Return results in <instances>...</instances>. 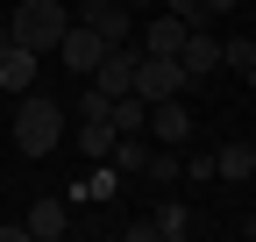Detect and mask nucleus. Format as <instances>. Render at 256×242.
<instances>
[{
	"label": "nucleus",
	"instance_id": "7",
	"mask_svg": "<svg viewBox=\"0 0 256 242\" xmlns=\"http://www.w3.org/2000/svg\"><path fill=\"white\" fill-rule=\"evenodd\" d=\"M136 57H142L136 43H114V50L100 57V72H92V86H100V93H114V100L136 93Z\"/></svg>",
	"mask_w": 256,
	"mask_h": 242
},
{
	"label": "nucleus",
	"instance_id": "17",
	"mask_svg": "<svg viewBox=\"0 0 256 242\" xmlns=\"http://www.w3.org/2000/svg\"><path fill=\"white\" fill-rule=\"evenodd\" d=\"M107 107H114V93H100V86H86V93L72 100V114H78V121H92V114H107Z\"/></svg>",
	"mask_w": 256,
	"mask_h": 242
},
{
	"label": "nucleus",
	"instance_id": "15",
	"mask_svg": "<svg viewBox=\"0 0 256 242\" xmlns=\"http://www.w3.org/2000/svg\"><path fill=\"white\" fill-rule=\"evenodd\" d=\"M150 228L164 235V242H185V235H192V214H185L178 200H164V206H156V214H150Z\"/></svg>",
	"mask_w": 256,
	"mask_h": 242
},
{
	"label": "nucleus",
	"instance_id": "12",
	"mask_svg": "<svg viewBox=\"0 0 256 242\" xmlns=\"http://www.w3.org/2000/svg\"><path fill=\"white\" fill-rule=\"evenodd\" d=\"M64 228H72V206H64V200H36V206H28V235L57 242Z\"/></svg>",
	"mask_w": 256,
	"mask_h": 242
},
{
	"label": "nucleus",
	"instance_id": "1",
	"mask_svg": "<svg viewBox=\"0 0 256 242\" xmlns=\"http://www.w3.org/2000/svg\"><path fill=\"white\" fill-rule=\"evenodd\" d=\"M57 142H64V107L28 86V93L14 100V150H22V157H50Z\"/></svg>",
	"mask_w": 256,
	"mask_h": 242
},
{
	"label": "nucleus",
	"instance_id": "13",
	"mask_svg": "<svg viewBox=\"0 0 256 242\" xmlns=\"http://www.w3.org/2000/svg\"><path fill=\"white\" fill-rule=\"evenodd\" d=\"M107 121H114L121 136H150V100H142V93H121V100L107 107Z\"/></svg>",
	"mask_w": 256,
	"mask_h": 242
},
{
	"label": "nucleus",
	"instance_id": "20",
	"mask_svg": "<svg viewBox=\"0 0 256 242\" xmlns=\"http://www.w3.org/2000/svg\"><path fill=\"white\" fill-rule=\"evenodd\" d=\"M8 43H14V36H8V22H0V50H8Z\"/></svg>",
	"mask_w": 256,
	"mask_h": 242
},
{
	"label": "nucleus",
	"instance_id": "6",
	"mask_svg": "<svg viewBox=\"0 0 256 242\" xmlns=\"http://www.w3.org/2000/svg\"><path fill=\"white\" fill-rule=\"evenodd\" d=\"M150 136L164 142V150H185V142H192V107H185V93H178V100H150Z\"/></svg>",
	"mask_w": 256,
	"mask_h": 242
},
{
	"label": "nucleus",
	"instance_id": "18",
	"mask_svg": "<svg viewBox=\"0 0 256 242\" xmlns=\"http://www.w3.org/2000/svg\"><path fill=\"white\" fill-rule=\"evenodd\" d=\"M164 8H171V14H185V22H206V8H200V0H164Z\"/></svg>",
	"mask_w": 256,
	"mask_h": 242
},
{
	"label": "nucleus",
	"instance_id": "21",
	"mask_svg": "<svg viewBox=\"0 0 256 242\" xmlns=\"http://www.w3.org/2000/svg\"><path fill=\"white\" fill-rule=\"evenodd\" d=\"M242 228H249V242H256V214H249V221H242Z\"/></svg>",
	"mask_w": 256,
	"mask_h": 242
},
{
	"label": "nucleus",
	"instance_id": "11",
	"mask_svg": "<svg viewBox=\"0 0 256 242\" xmlns=\"http://www.w3.org/2000/svg\"><path fill=\"white\" fill-rule=\"evenodd\" d=\"M114 142H121V128L107 114H92V121H78V157H114Z\"/></svg>",
	"mask_w": 256,
	"mask_h": 242
},
{
	"label": "nucleus",
	"instance_id": "8",
	"mask_svg": "<svg viewBox=\"0 0 256 242\" xmlns=\"http://www.w3.org/2000/svg\"><path fill=\"white\" fill-rule=\"evenodd\" d=\"M178 64H185V78L220 72V36H206V22H192V36H185V50H178Z\"/></svg>",
	"mask_w": 256,
	"mask_h": 242
},
{
	"label": "nucleus",
	"instance_id": "22",
	"mask_svg": "<svg viewBox=\"0 0 256 242\" xmlns=\"http://www.w3.org/2000/svg\"><path fill=\"white\" fill-rule=\"evenodd\" d=\"M128 8H150V0H128Z\"/></svg>",
	"mask_w": 256,
	"mask_h": 242
},
{
	"label": "nucleus",
	"instance_id": "19",
	"mask_svg": "<svg viewBox=\"0 0 256 242\" xmlns=\"http://www.w3.org/2000/svg\"><path fill=\"white\" fill-rule=\"evenodd\" d=\"M200 8H206V22H214V14H228V8H235V0H200Z\"/></svg>",
	"mask_w": 256,
	"mask_h": 242
},
{
	"label": "nucleus",
	"instance_id": "9",
	"mask_svg": "<svg viewBox=\"0 0 256 242\" xmlns=\"http://www.w3.org/2000/svg\"><path fill=\"white\" fill-rule=\"evenodd\" d=\"M185 36H192V22L164 8V14H156V22L142 28V50H150V57H178V50H185Z\"/></svg>",
	"mask_w": 256,
	"mask_h": 242
},
{
	"label": "nucleus",
	"instance_id": "14",
	"mask_svg": "<svg viewBox=\"0 0 256 242\" xmlns=\"http://www.w3.org/2000/svg\"><path fill=\"white\" fill-rule=\"evenodd\" d=\"M214 178H256V142H228V150H214Z\"/></svg>",
	"mask_w": 256,
	"mask_h": 242
},
{
	"label": "nucleus",
	"instance_id": "3",
	"mask_svg": "<svg viewBox=\"0 0 256 242\" xmlns=\"http://www.w3.org/2000/svg\"><path fill=\"white\" fill-rule=\"evenodd\" d=\"M185 86H192V78H185L178 57H150V50L136 57V93H142V100H178Z\"/></svg>",
	"mask_w": 256,
	"mask_h": 242
},
{
	"label": "nucleus",
	"instance_id": "5",
	"mask_svg": "<svg viewBox=\"0 0 256 242\" xmlns=\"http://www.w3.org/2000/svg\"><path fill=\"white\" fill-rule=\"evenodd\" d=\"M78 22H92L107 43H136V8L128 0H78Z\"/></svg>",
	"mask_w": 256,
	"mask_h": 242
},
{
	"label": "nucleus",
	"instance_id": "10",
	"mask_svg": "<svg viewBox=\"0 0 256 242\" xmlns=\"http://www.w3.org/2000/svg\"><path fill=\"white\" fill-rule=\"evenodd\" d=\"M0 86L22 100L28 86H36V50H22V43H8V50H0Z\"/></svg>",
	"mask_w": 256,
	"mask_h": 242
},
{
	"label": "nucleus",
	"instance_id": "4",
	"mask_svg": "<svg viewBox=\"0 0 256 242\" xmlns=\"http://www.w3.org/2000/svg\"><path fill=\"white\" fill-rule=\"evenodd\" d=\"M57 50H64V64H72L78 78H92V72H100V57H107L114 43H107L100 28H92V22H72V28H64V43H57Z\"/></svg>",
	"mask_w": 256,
	"mask_h": 242
},
{
	"label": "nucleus",
	"instance_id": "2",
	"mask_svg": "<svg viewBox=\"0 0 256 242\" xmlns=\"http://www.w3.org/2000/svg\"><path fill=\"white\" fill-rule=\"evenodd\" d=\"M64 28H72V14H64L57 0H14L8 36H14L22 50H57V43H64Z\"/></svg>",
	"mask_w": 256,
	"mask_h": 242
},
{
	"label": "nucleus",
	"instance_id": "16",
	"mask_svg": "<svg viewBox=\"0 0 256 242\" xmlns=\"http://www.w3.org/2000/svg\"><path fill=\"white\" fill-rule=\"evenodd\" d=\"M150 157H156V150H150L142 136H121V142H114V157H107V164H114V171H150Z\"/></svg>",
	"mask_w": 256,
	"mask_h": 242
}]
</instances>
